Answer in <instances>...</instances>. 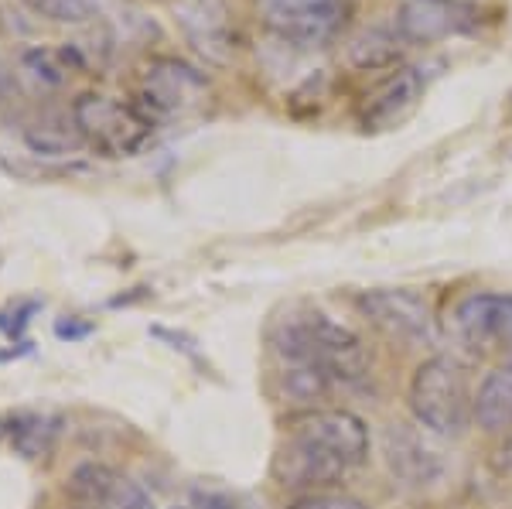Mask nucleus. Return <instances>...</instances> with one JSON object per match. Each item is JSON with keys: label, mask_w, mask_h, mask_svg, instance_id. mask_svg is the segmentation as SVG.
<instances>
[{"label": "nucleus", "mask_w": 512, "mask_h": 509, "mask_svg": "<svg viewBox=\"0 0 512 509\" xmlns=\"http://www.w3.org/2000/svg\"><path fill=\"white\" fill-rule=\"evenodd\" d=\"M410 410L420 428L441 438H454L475 421V397L468 393V376L458 359L431 356L414 369Z\"/></svg>", "instance_id": "7ed1b4c3"}, {"label": "nucleus", "mask_w": 512, "mask_h": 509, "mask_svg": "<svg viewBox=\"0 0 512 509\" xmlns=\"http://www.w3.org/2000/svg\"><path fill=\"white\" fill-rule=\"evenodd\" d=\"M359 311L373 322L386 339L400 346H431L434 318L427 301L403 287H379L359 294Z\"/></svg>", "instance_id": "423d86ee"}, {"label": "nucleus", "mask_w": 512, "mask_h": 509, "mask_svg": "<svg viewBox=\"0 0 512 509\" xmlns=\"http://www.w3.org/2000/svg\"><path fill=\"white\" fill-rule=\"evenodd\" d=\"M478 24V7L468 0H403L396 11V38L410 45H434V41L465 35Z\"/></svg>", "instance_id": "0eeeda50"}, {"label": "nucleus", "mask_w": 512, "mask_h": 509, "mask_svg": "<svg viewBox=\"0 0 512 509\" xmlns=\"http://www.w3.org/2000/svg\"><path fill=\"white\" fill-rule=\"evenodd\" d=\"M181 24H185V35L192 38V45L209 59L222 62L229 55V48H233L226 11L216 0H195V4L181 7Z\"/></svg>", "instance_id": "ddd939ff"}, {"label": "nucleus", "mask_w": 512, "mask_h": 509, "mask_svg": "<svg viewBox=\"0 0 512 509\" xmlns=\"http://www.w3.org/2000/svg\"><path fill=\"white\" fill-rule=\"evenodd\" d=\"M369 458V428L352 410H311L280 441L270 475L277 486L325 492Z\"/></svg>", "instance_id": "f257e3e1"}, {"label": "nucleus", "mask_w": 512, "mask_h": 509, "mask_svg": "<svg viewBox=\"0 0 512 509\" xmlns=\"http://www.w3.org/2000/svg\"><path fill=\"white\" fill-rule=\"evenodd\" d=\"M424 100V76L420 69H396L390 79H383L373 93L366 96L359 110V123L369 134H383V130L400 127L410 113Z\"/></svg>", "instance_id": "6e6552de"}, {"label": "nucleus", "mask_w": 512, "mask_h": 509, "mask_svg": "<svg viewBox=\"0 0 512 509\" xmlns=\"http://www.w3.org/2000/svg\"><path fill=\"white\" fill-rule=\"evenodd\" d=\"M383 455L390 472L407 486H431L441 479L444 462L441 455L427 445L424 434H417L410 424H390L383 434Z\"/></svg>", "instance_id": "f8f14e48"}, {"label": "nucleus", "mask_w": 512, "mask_h": 509, "mask_svg": "<svg viewBox=\"0 0 512 509\" xmlns=\"http://www.w3.org/2000/svg\"><path fill=\"white\" fill-rule=\"evenodd\" d=\"M396 59V38H386L379 31H366L352 41V62L359 69H379Z\"/></svg>", "instance_id": "f3484780"}, {"label": "nucleus", "mask_w": 512, "mask_h": 509, "mask_svg": "<svg viewBox=\"0 0 512 509\" xmlns=\"http://www.w3.org/2000/svg\"><path fill=\"white\" fill-rule=\"evenodd\" d=\"M267 28L301 48H318L342 31L345 0H256Z\"/></svg>", "instance_id": "39448f33"}, {"label": "nucleus", "mask_w": 512, "mask_h": 509, "mask_svg": "<svg viewBox=\"0 0 512 509\" xmlns=\"http://www.w3.org/2000/svg\"><path fill=\"white\" fill-rule=\"evenodd\" d=\"M35 14L48 21H62V24H79L86 18H93V0H24Z\"/></svg>", "instance_id": "a211bd4d"}, {"label": "nucleus", "mask_w": 512, "mask_h": 509, "mask_svg": "<svg viewBox=\"0 0 512 509\" xmlns=\"http://www.w3.org/2000/svg\"><path fill=\"white\" fill-rule=\"evenodd\" d=\"M287 509H369L362 499L349 496V492H304Z\"/></svg>", "instance_id": "6ab92c4d"}, {"label": "nucleus", "mask_w": 512, "mask_h": 509, "mask_svg": "<svg viewBox=\"0 0 512 509\" xmlns=\"http://www.w3.org/2000/svg\"><path fill=\"white\" fill-rule=\"evenodd\" d=\"M24 141L38 154H65L82 141V134L76 130V123H69V127H62V123H45V127H31L28 134H24Z\"/></svg>", "instance_id": "dca6fc26"}, {"label": "nucleus", "mask_w": 512, "mask_h": 509, "mask_svg": "<svg viewBox=\"0 0 512 509\" xmlns=\"http://www.w3.org/2000/svg\"><path fill=\"white\" fill-rule=\"evenodd\" d=\"M4 434H7V428H4V424H0V438H4Z\"/></svg>", "instance_id": "4be33fe9"}, {"label": "nucleus", "mask_w": 512, "mask_h": 509, "mask_svg": "<svg viewBox=\"0 0 512 509\" xmlns=\"http://www.w3.org/2000/svg\"><path fill=\"white\" fill-rule=\"evenodd\" d=\"M270 346L284 366L311 369L328 383H359L369 373V356L359 335L321 311H301L277 322Z\"/></svg>", "instance_id": "f03ea898"}, {"label": "nucleus", "mask_w": 512, "mask_h": 509, "mask_svg": "<svg viewBox=\"0 0 512 509\" xmlns=\"http://www.w3.org/2000/svg\"><path fill=\"white\" fill-rule=\"evenodd\" d=\"M454 328L475 349L512 346V294H468L454 308Z\"/></svg>", "instance_id": "1a4fd4ad"}, {"label": "nucleus", "mask_w": 512, "mask_h": 509, "mask_svg": "<svg viewBox=\"0 0 512 509\" xmlns=\"http://www.w3.org/2000/svg\"><path fill=\"white\" fill-rule=\"evenodd\" d=\"M69 492L82 506L96 509H154V499L134 479H127V475L99 462L79 465L69 479Z\"/></svg>", "instance_id": "9d476101"}, {"label": "nucleus", "mask_w": 512, "mask_h": 509, "mask_svg": "<svg viewBox=\"0 0 512 509\" xmlns=\"http://www.w3.org/2000/svg\"><path fill=\"white\" fill-rule=\"evenodd\" d=\"M82 509H96V506H82Z\"/></svg>", "instance_id": "5701e85b"}, {"label": "nucleus", "mask_w": 512, "mask_h": 509, "mask_svg": "<svg viewBox=\"0 0 512 509\" xmlns=\"http://www.w3.org/2000/svg\"><path fill=\"white\" fill-rule=\"evenodd\" d=\"M475 424L489 434L512 431V359L495 366L475 393Z\"/></svg>", "instance_id": "4468645a"}, {"label": "nucleus", "mask_w": 512, "mask_h": 509, "mask_svg": "<svg viewBox=\"0 0 512 509\" xmlns=\"http://www.w3.org/2000/svg\"><path fill=\"white\" fill-rule=\"evenodd\" d=\"M55 421L45 414H18L11 421V428H7V434H11L14 448L21 451V455L28 458H38L45 455L48 448H52V438H55Z\"/></svg>", "instance_id": "2eb2a0df"}, {"label": "nucleus", "mask_w": 512, "mask_h": 509, "mask_svg": "<svg viewBox=\"0 0 512 509\" xmlns=\"http://www.w3.org/2000/svg\"><path fill=\"white\" fill-rule=\"evenodd\" d=\"M140 96L154 113H178L185 106H195L205 96V76L188 62L158 59L147 65Z\"/></svg>", "instance_id": "9b49d317"}, {"label": "nucleus", "mask_w": 512, "mask_h": 509, "mask_svg": "<svg viewBox=\"0 0 512 509\" xmlns=\"http://www.w3.org/2000/svg\"><path fill=\"white\" fill-rule=\"evenodd\" d=\"M499 465L506 472H512V438L506 441V445H502V451H499Z\"/></svg>", "instance_id": "412c9836"}, {"label": "nucleus", "mask_w": 512, "mask_h": 509, "mask_svg": "<svg viewBox=\"0 0 512 509\" xmlns=\"http://www.w3.org/2000/svg\"><path fill=\"white\" fill-rule=\"evenodd\" d=\"M175 509H243V506L233 496H226V492H198L188 506H175Z\"/></svg>", "instance_id": "aec40b11"}, {"label": "nucleus", "mask_w": 512, "mask_h": 509, "mask_svg": "<svg viewBox=\"0 0 512 509\" xmlns=\"http://www.w3.org/2000/svg\"><path fill=\"white\" fill-rule=\"evenodd\" d=\"M72 123H76L82 141L93 144L99 154H110V158H123V154L140 151L154 130L151 113L103 93L79 96L72 103Z\"/></svg>", "instance_id": "20e7f679"}]
</instances>
